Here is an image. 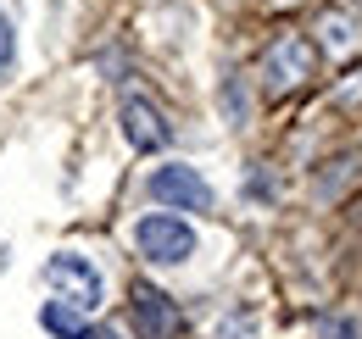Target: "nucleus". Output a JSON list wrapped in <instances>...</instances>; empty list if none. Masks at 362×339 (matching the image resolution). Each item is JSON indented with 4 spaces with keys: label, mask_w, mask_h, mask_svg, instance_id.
Returning <instances> with one entry per match:
<instances>
[{
    "label": "nucleus",
    "mask_w": 362,
    "mask_h": 339,
    "mask_svg": "<svg viewBox=\"0 0 362 339\" xmlns=\"http://www.w3.org/2000/svg\"><path fill=\"white\" fill-rule=\"evenodd\" d=\"M11 67H17V23H11V11L0 6V84L11 78Z\"/></svg>",
    "instance_id": "1a4fd4ad"
},
{
    "label": "nucleus",
    "mask_w": 362,
    "mask_h": 339,
    "mask_svg": "<svg viewBox=\"0 0 362 339\" xmlns=\"http://www.w3.org/2000/svg\"><path fill=\"white\" fill-rule=\"evenodd\" d=\"M134 245L145 261H156V267H179L195 256V228L173 212H145L134 222Z\"/></svg>",
    "instance_id": "f257e3e1"
},
{
    "label": "nucleus",
    "mask_w": 362,
    "mask_h": 339,
    "mask_svg": "<svg viewBox=\"0 0 362 339\" xmlns=\"http://www.w3.org/2000/svg\"><path fill=\"white\" fill-rule=\"evenodd\" d=\"M84 317H90V311H78L73 300H62V295L40 306V328H45V334H56V339H78Z\"/></svg>",
    "instance_id": "0eeeda50"
},
{
    "label": "nucleus",
    "mask_w": 362,
    "mask_h": 339,
    "mask_svg": "<svg viewBox=\"0 0 362 339\" xmlns=\"http://www.w3.org/2000/svg\"><path fill=\"white\" fill-rule=\"evenodd\" d=\"M129 311H134V328L145 339H179V328H184L179 300L162 295L156 284H134V290H129Z\"/></svg>",
    "instance_id": "39448f33"
},
{
    "label": "nucleus",
    "mask_w": 362,
    "mask_h": 339,
    "mask_svg": "<svg viewBox=\"0 0 362 339\" xmlns=\"http://www.w3.org/2000/svg\"><path fill=\"white\" fill-rule=\"evenodd\" d=\"M78 339H123V334H117V328H106V323H84Z\"/></svg>",
    "instance_id": "9d476101"
},
{
    "label": "nucleus",
    "mask_w": 362,
    "mask_h": 339,
    "mask_svg": "<svg viewBox=\"0 0 362 339\" xmlns=\"http://www.w3.org/2000/svg\"><path fill=\"white\" fill-rule=\"evenodd\" d=\"M323 50L351 56V50H357V23H351V17H340V11H329V17H323Z\"/></svg>",
    "instance_id": "6e6552de"
},
{
    "label": "nucleus",
    "mask_w": 362,
    "mask_h": 339,
    "mask_svg": "<svg viewBox=\"0 0 362 339\" xmlns=\"http://www.w3.org/2000/svg\"><path fill=\"white\" fill-rule=\"evenodd\" d=\"M145 189H151V201H162L168 212H212V206H218L212 184L189 167V162H162V167L145 178Z\"/></svg>",
    "instance_id": "7ed1b4c3"
},
{
    "label": "nucleus",
    "mask_w": 362,
    "mask_h": 339,
    "mask_svg": "<svg viewBox=\"0 0 362 339\" xmlns=\"http://www.w3.org/2000/svg\"><path fill=\"white\" fill-rule=\"evenodd\" d=\"M117 123H123V139H129L134 150H145V156H156V150H168V145H173L168 117H162L145 95H129V100L117 106Z\"/></svg>",
    "instance_id": "423d86ee"
},
{
    "label": "nucleus",
    "mask_w": 362,
    "mask_h": 339,
    "mask_svg": "<svg viewBox=\"0 0 362 339\" xmlns=\"http://www.w3.org/2000/svg\"><path fill=\"white\" fill-rule=\"evenodd\" d=\"M262 78H268L273 89H307L317 78V44L307 40V34H279V40L268 44V56H262Z\"/></svg>",
    "instance_id": "20e7f679"
},
{
    "label": "nucleus",
    "mask_w": 362,
    "mask_h": 339,
    "mask_svg": "<svg viewBox=\"0 0 362 339\" xmlns=\"http://www.w3.org/2000/svg\"><path fill=\"white\" fill-rule=\"evenodd\" d=\"M45 284L62 300H73L78 311H100V300H106L100 267H95L90 256H78V251H56V256H50V261H45Z\"/></svg>",
    "instance_id": "f03ea898"
}]
</instances>
